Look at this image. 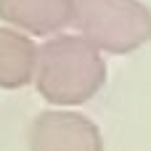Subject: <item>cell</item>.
Listing matches in <instances>:
<instances>
[{
  "mask_svg": "<svg viewBox=\"0 0 151 151\" xmlns=\"http://www.w3.org/2000/svg\"><path fill=\"white\" fill-rule=\"evenodd\" d=\"M104 82L106 61L82 35H56L40 45L35 88L48 104H85L104 88Z\"/></svg>",
  "mask_w": 151,
  "mask_h": 151,
  "instance_id": "cell-1",
  "label": "cell"
},
{
  "mask_svg": "<svg viewBox=\"0 0 151 151\" xmlns=\"http://www.w3.org/2000/svg\"><path fill=\"white\" fill-rule=\"evenodd\" d=\"M74 24L101 53H133L151 42V8L141 0H77Z\"/></svg>",
  "mask_w": 151,
  "mask_h": 151,
  "instance_id": "cell-2",
  "label": "cell"
},
{
  "mask_svg": "<svg viewBox=\"0 0 151 151\" xmlns=\"http://www.w3.org/2000/svg\"><path fill=\"white\" fill-rule=\"evenodd\" d=\"M27 146L29 151H104V138L85 114L50 109L32 119Z\"/></svg>",
  "mask_w": 151,
  "mask_h": 151,
  "instance_id": "cell-3",
  "label": "cell"
},
{
  "mask_svg": "<svg viewBox=\"0 0 151 151\" xmlns=\"http://www.w3.org/2000/svg\"><path fill=\"white\" fill-rule=\"evenodd\" d=\"M77 0H0V19L24 35H53L74 21Z\"/></svg>",
  "mask_w": 151,
  "mask_h": 151,
  "instance_id": "cell-4",
  "label": "cell"
},
{
  "mask_svg": "<svg viewBox=\"0 0 151 151\" xmlns=\"http://www.w3.org/2000/svg\"><path fill=\"white\" fill-rule=\"evenodd\" d=\"M37 58H40V48L32 42L29 35L13 27H0V88L3 90H16L35 82Z\"/></svg>",
  "mask_w": 151,
  "mask_h": 151,
  "instance_id": "cell-5",
  "label": "cell"
}]
</instances>
